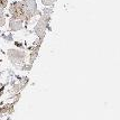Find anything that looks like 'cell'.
<instances>
[{
  "label": "cell",
  "mask_w": 120,
  "mask_h": 120,
  "mask_svg": "<svg viewBox=\"0 0 120 120\" xmlns=\"http://www.w3.org/2000/svg\"><path fill=\"white\" fill-rule=\"evenodd\" d=\"M9 12L11 14L10 29L11 30H19L30 20L34 16L41 15V11L37 9V5L35 0H22L12 2L9 7Z\"/></svg>",
  "instance_id": "obj_1"
},
{
  "label": "cell",
  "mask_w": 120,
  "mask_h": 120,
  "mask_svg": "<svg viewBox=\"0 0 120 120\" xmlns=\"http://www.w3.org/2000/svg\"><path fill=\"white\" fill-rule=\"evenodd\" d=\"M52 8H46L43 11V16L41 17L39 21L37 22L36 27H35V33L38 37L39 36H45V31H46L47 27H48V22L51 20V15H52Z\"/></svg>",
  "instance_id": "obj_2"
},
{
  "label": "cell",
  "mask_w": 120,
  "mask_h": 120,
  "mask_svg": "<svg viewBox=\"0 0 120 120\" xmlns=\"http://www.w3.org/2000/svg\"><path fill=\"white\" fill-rule=\"evenodd\" d=\"M44 37L45 36H39L38 37V39H37L36 42L34 43V45L31 46V53H30V57H29V63L33 64L34 61L36 60L37 55H38V52H39V48H41V45H42V42L43 39H44Z\"/></svg>",
  "instance_id": "obj_3"
},
{
  "label": "cell",
  "mask_w": 120,
  "mask_h": 120,
  "mask_svg": "<svg viewBox=\"0 0 120 120\" xmlns=\"http://www.w3.org/2000/svg\"><path fill=\"white\" fill-rule=\"evenodd\" d=\"M14 105H15V103H10V105H6L4 107H1L0 108V115H4V113L11 115L14 112Z\"/></svg>",
  "instance_id": "obj_4"
},
{
  "label": "cell",
  "mask_w": 120,
  "mask_h": 120,
  "mask_svg": "<svg viewBox=\"0 0 120 120\" xmlns=\"http://www.w3.org/2000/svg\"><path fill=\"white\" fill-rule=\"evenodd\" d=\"M6 22V18H5V15H4V11L2 9H0V27L4 26Z\"/></svg>",
  "instance_id": "obj_5"
},
{
  "label": "cell",
  "mask_w": 120,
  "mask_h": 120,
  "mask_svg": "<svg viewBox=\"0 0 120 120\" xmlns=\"http://www.w3.org/2000/svg\"><path fill=\"white\" fill-rule=\"evenodd\" d=\"M9 0H0V9H5L7 5H8Z\"/></svg>",
  "instance_id": "obj_6"
},
{
  "label": "cell",
  "mask_w": 120,
  "mask_h": 120,
  "mask_svg": "<svg viewBox=\"0 0 120 120\" xmlns=\"http://www.w3.org/2000/svg\"><path fill=\"white\" fill-rule=\"evenodd\" d=\"M42 2L45 6H52L54 2H56V0H42Z\"/></svg>",
  "instance_id": "obj_7"
}]
</instances>
